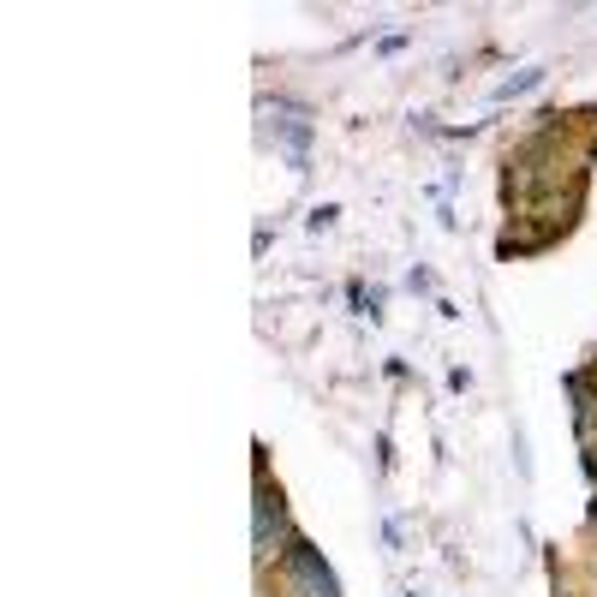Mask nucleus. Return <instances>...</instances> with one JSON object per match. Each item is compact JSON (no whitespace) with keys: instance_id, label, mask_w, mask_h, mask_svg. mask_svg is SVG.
Listing matches in <instances>:
<instances>
[{"instance_id":"1","label":"nucleus","mask_w":597,"mask_h":597,"mask_svg":"<svg viewBox=\"0 0 597 597\" xmlns=\"http://www.w3.org/2000/svg\"><path fill=\"white\" fill-rule=\"evenodd\" d=\"M287 532L282 490H258V556H275V538Z\"/></svg>"}]
</instances>
